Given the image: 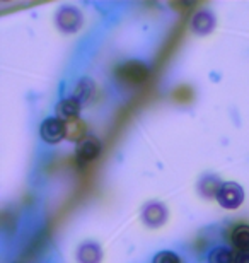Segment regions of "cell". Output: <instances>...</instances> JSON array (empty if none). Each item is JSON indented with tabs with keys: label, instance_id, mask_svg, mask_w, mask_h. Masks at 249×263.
I'll use <instances>...</instances> for the list:
<instances>
[{
	"label": "cell",
	"instance_id": "6da1fadb",
	"mask_svg": "<svg viewBox=\"0 0 249 263\" xmlns=\"http://www.w3.org/2000/svg\"><path fill=\"white\" fill-rule=\"evenodd\" d=\"M116 77L121 82L130 84V86H139L144 84L149 77V67L140 60H128L116 68Z\"/></svg>",
	"mask_w": 249,
	"mask_h": 263
},
{
	"label": "cell",
	"instance_id": "7a4b0ae2",
	"mask_svg": "<svg viewBox=\"0 0 249 263\" xmlns=\"http://www.w3.org/2000/svg\"><path fill=\"white\" fill-rule=\"evenodd\" d=\"M217 202L222 209L227 210H236L239 209L242 202H244V190L239 183L234 181H225L222 183L219 192H217Z\"/></svg>",
	"mask_w": 249,
	"mask_h": 263
},
{
	"label": "cell",
	"instance_id": "3957f363",
	"mask_svg": "<svg viewBox=\"0 0 249 263\" xmlns=\"http://www.w3.org/2000/svg\"><path fill=\"white\" fill-rule=\"evenodd\" d=\"M103 152V144L98 137L89 135L82 142L77 144L75 149V159L79 166H87L89 162H94Z\"/></svg>",
	"mask_w": 249,
	"mask_h": 263
},
{
	"label": "cell",
	"instance_id": "277c9868",
	"mask_svg": "<svg viewBox=\"0 0 249 263\" xmlns=\"http://www.w3.org/2000/svg\"><path fill=\"white\" fill-rule=\"evenodd\" d=\"M40 137L46 144H58L65 139V122L58 117H48L40 127Z\"/></svg>",
	"mask_w": 249,
	"mask_h": 263
},
{
	"label": "cell",
	"instance_id": "5b68a950",
	"mask_svg": "<svg viewBox=\"0 0 249 263\" xmlns=\"http://www.w3.org/2000/svg\"><path fill=\"white\" fill-rule=\"evenodd\" d=\"M56 24H58V28L62 31H65V33H75L82 26V14L79 12V9L65 5V7H62L58 10Z\"/></svg>",
	"mask_w": 249,
	"mask_h": 263
},
{
	"label": "cell",
	"instance_id": "8992f818",
	"mask_svg": "<svg viewBox=\"0 0 249 263\" xmlns=\"http://www.w3.org/2000/svg\"><path fill=\"white\" fill-rule=\"evenodd\" d=\"M142 219L149 228H161L167 220V209L162 203H149L142 212Z\"/></svg>",
	"mask_w": 249,
	"mask_h": 263
},
{
	"label": "cell",
	"instance_id": "52a82bcc",
	"mask_svg": "<svg viewBox=\"0 0 249 263\" xmlns=\"http://www.w3.org/2000/svg\"><path fill=\"white\" fill-rule=\"evenodd\" d=\"M81 108L82 104L73 98H65L62 101L56 103V108H55V113L56 117L62 120V122H72V120H77L79 118V113H81Z\"/></svg>",
	"mask_w": 249,
	"mask_h": 263
},
{
	"label": "cell",
	"instance_id": "ba28073f",
	"mask_svg": "<svg viewBox=\"0 0 249 263\" xmlns=\"http://www.w3.org/2000/svg\"><path fill=\"white\" fill-rule=\"evenodd\" d=\"M215 28V17L210 10H200L193 15L191 29L198 34H208Z\"/></svg>",
	"mask_w": 249,
	"mask_h": 263
},
{
	"label": "cell",
	"instance_id": "9c48e42d",
	"mask_svg": "<svg viewBox=\"0 0 249 263\" xmlns=\"http://www.w3.org/2000/svg\"><path fill=\"white\" fill-rule=\"evenodd\" d=\"M94 92H96V84H94L92 79L91 77H82L81 81L77 82L75 89H73L72 98L77 99V101L84 106V104H87L94 98Z\"/></svg>",
	"mask_w": 249,
	"mask_h": 263
},
{
	"label": "cell",
	"instance_id": "30bf717a",
	"mask_svg": "<svg viewBox=\"0 0 249 263\" xmlns=\"http://www.w3.org/2000/svg\"><path fill=\"white\" fill-rule=\"evenodd\" d=\"M229 241L237 251H249V224H236L231 229Z\"/></svg>",
	"mask_w": 249,
	"mask_h": 263
},
{
	"label": "cell",
	"instance_id": "8fae6325",
	"mask_svg": "<svg viewBox=\"0 0 249 263\" xmlns=\"http://www.w3.org/2000/svg\"><path fill=\"white\" fill-rule=\"evenodd\" d=\"M87 135V123L84 120L77 118V120H72V122H67L65 123V139L70 140V142H82Z\"/></svg>",
	"mask_w": 249,
	"mask_h": 263
},
{
	"label": "cell",
	"instance_id": "7c38bea8",
	"mask_svg": "<svg viewBox=\"0 0 249 263\" xmlns=\"http://www.w3.org/2000/svg\"><path fill=\"white\" fill-rule=\"evenodd\" d=\"M79 263H101L103 260V251L96 243H86L77 250Z\"/></svg>",
	"mask_w": 249,
	"mask_h": 263
},
{
	"label": "cell",
	"instance_id": "4fadbf2b",
	"mask_svg": "<svg viewBox=\"0 0 249 263\" xmlns=\"http://www.w3.org/2000/svg\"><path fill=\"white\" fill-rule=\"evenodd\" d=\"M208 263H236V255L229 248H214L208 253Z\"/></svg>",
	"mask_w": 249,
	"mask_h": 263
},
{
	"label": "cell",
	"instance_id": "5bb4252c",
	"mask_svg": "<svg viewBox=\"0 0 249 263\" xmlns=\"http://www.w3.org/2000/svg\"><path fill=\"white\" fill-rule=\"evenodd\" d=\"M220 185H222V183L217 181L214 176L205 178V180L200 181V192H201V195H205L206 198H208V197H217V192H219Z\"/></svg>",
	"mask_w": 249,
	"mask_h": 263
},
{
	"label": "cell",
	"instance_id": "9a60e30c",
	"mask_svg": "<svg viewBox=\"0 0 249 263\" xmlns=\"http://www.w3.org/2000/svg\"><path fill=\"white\" fill-rule=\"evenodd\" d=\"M152 263H183L181 256L174 251H159V253L154 256Z\"/></svg>",
	"mask_w": 249,
	"mask_h": 263
},
{
	"label": "cell",
	"instance_id": "2e32d148",
	"mask_svg": "<svg viewBox=\"0 0 249 263\" xmlns=\"http://www.w3.org/2000/svg\"><path fill=\"white\" fill-rule=\"evenodd\" d=\"M173 96L179 103H188L193 99V91H191V87H188V86H179L176 91L173 92Z\"/></svg>",
	"mask_w": 249,
	"mask_h": 263
},
{
	"label": "cell",
	"instance_id": "e0dca14e",
	"mask_svg": "<svg viewBox=\"0 0 249 263\" xmlns=\"http://www.w3.org/2000/svg\"><path fill=\"white\" fill-rule=\"evenodd\" d=\"M236 263H249V251H237Z\"/></svg>",
	"mask_w": 249,
	"mask_h": 263
}]
</instances>
